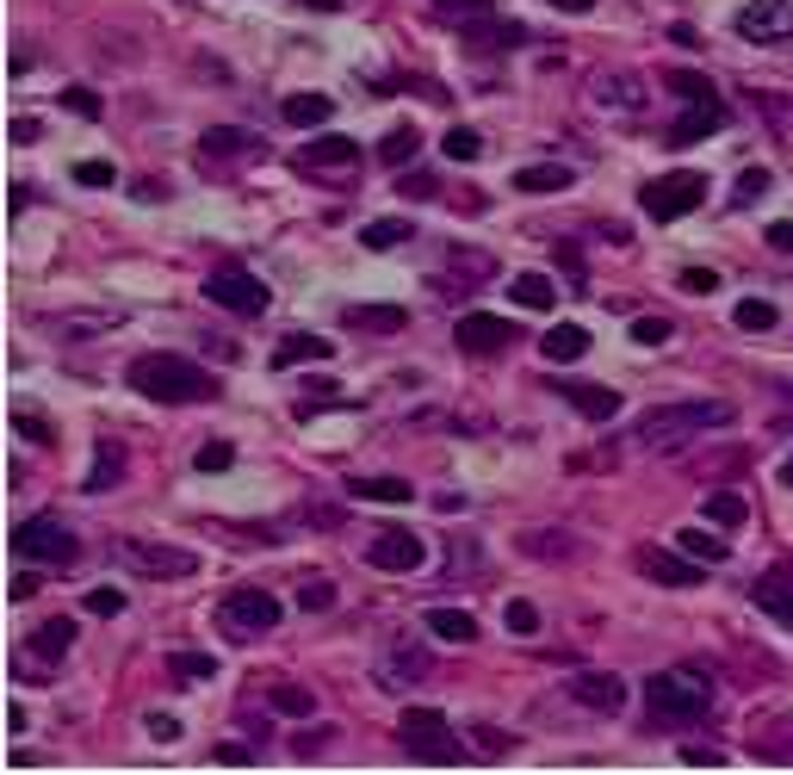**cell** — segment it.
Listing matches in <instances>:
<instances>
[{"label":"cell","instance_id":"35","mask_svg":"<svg viewBox=\"0 0 793 775\" xmlns=\"http://www.w3.org/2000/svg\"><path fill=\"white\" fill-rule=\"evenodd\" d=\"M731 323H738L744 335H762V329H775V323H781V311L769 299H744L738 311H731Z\"/></svg>","mask_w":793,"mask_h":775},{"label":"cell","instance_id":"14","mask_svg":"<svg viewBox=\"0 0 793 775\" xmlns=\"http://www.w3.org/2000/svg\"><path fill=\"white\" fill-rule=\"evenodd\" d=\"M483 280H490V254L452 249V254H447V273L435 280V292H440V299H466V292H478Z\"/></svg>","mask_w":793,"mask_h":775},{"label":"cell","instance_id":"54","mask_svg":"<svg viewBox=\"0 0 793 775\" xmlns=\"http://www.w3.org/2000/svg\"><path fill=\"white\" fill-rule=\"evenodd\" d=\"M440 13H452V19H466V13H490L497 0H435Z\"/></svg>","mask_w":793,"mask_h":775},{"label":"cell","instance_id":"52","mask_svg":"<svg viewBox=\"0 0 793 775\" xmlns=\"http://www.w3.org/2000/svg\"><path fill=\"white\" fill-rule=\"evenodd\" d=\"M595 100H620V106H633L638 87L633 81H620V75H607V81H595Z\"/></svg>","mask_w":793,"mask_h":775},{"label":"cell","instance_id":"39","mask_svg":"<svg viewBox=\"0 0 793 775\" xmlns=\"http://www.w3.org/2000/svg\"><path fill=\"white\" fill-rule=\"evenodd\" d=\"M471 44H528V25H514V19H502V25H466Z\"/></svg>","mask_w":793,"mask_h":775},{"label":"cell","instance_id":"60","mask_svg":"<svg viewBox=\"0 0 793 775\" xmlns=\"http://www.w3.org/2000/svg\"><path fill=\"white\" fill-rule=\"evenodd\" d=\"M478 744H483V751H509V739H502V732H490V726H478Z\"/></svg>","mask_w":793,"mask_h":775},{"label":"cell","instance_id":"20","mask_svg":"<svg viewBox=\"0 0 793 775\" xmlns=\"http://www.w3.org/2000/svg\"><path fill=\"white\" fill-rule=\"evenodd\" d=\"M719 125H726V106H719V100H713V106H700V100H695V106H688L682 118L669 125V137H664V143H669V149H688V143L713 137Z\"/></svg>","mask_w":793,"mask_h":775},{"label":"cell","instance_id":"10","mask_svg":"<svg viewBox=\"0 0 793 775\" xmlns=\"http://www.w3.org/2000/svg\"><path fill=\"white\" fill-rule=\"evenodd\" d=\"M731 32L744 38V44H787L793 38V7L787 0H750V7H738Z\"/></svg>","mask_w":793,"mask_h":775},{"label":"cell","instance_id":"61","mask_svg":"<svg viewBox=\"0 0 793 775\" xmlns=\"http://www.w3.org/2000/svg\"><path fill=\"white\" fill-rule=\"evenodd\" d=\"M545 7H559V13H589L595 0H545Z\"/></svg>","mask_w":793,"mask_h":775},{"label":"cell","instance_id":"22","mask_svg":"<svg viewBox=\"0 0 793 775\" xmlns=\"http://www.w3.org/2000/svg\"><path fill=\"white\" fill-rule=\"evenodd\" d=\"M540 354H545L552 366L583 360V354H589V329H583V323H552V329H545V342H540Z\"/></svg>","mask_w":793,"mask_h":775},{"label":"cell","instance_id":"32","mask_svg":"<svg viewBox=\"0 0 793 775\" xmlns=\"http://www.w3.org/2000/svg\"><path fill=\"white\" fill-rule=\"evenodd\" d=\"M700 515H707V522H719V527H744V522H750V503H744L738 491H713L707 503H700Z\"/></svg>","mask_w":793,"mask_h":775},{"label":"cell","instance_id":"58","mask_svg":"<svg viewBox=\"0 0 793 775\" xmlns=\"http://www.w3.org/2000/svg\"><path fill=\"white\" fill-rule=\"evenodd\" d=\"M218 763H254V744H218Z\"/></svg>","mask_w":793,"mask_h":775},{"label":"cell","instance_id":"56","mask_svg":"<svg viewBox=\"0 0 793 775\" xmlns=\"http://www.w3.org/2000/svg\"><path fill=\"white\" fill-rule=\"evenodd\" d=\"M769 249L793 254V223H787V218H781V223H769Z\"/></svg>","mask_w":793,"mask_h":775},{"label":"cell","instance_id":"57","mask_svg":"<svg viewBox=\"0 0 793 775\" xmlns=\"http://www.w3.org/2000/svg\"><path fill=\"white\" fill-rule=\"evenodd\" d=\"M69 106H75L81 118H100V100H94V94H81V87H69Z\"/></svg>","mask_w":793,"mask_h":775},{"label":"cell","instance_id":"24","mask_svg":"<svg viewBox=\"0 0 793 775\" xmlns=\"http://www.w3.org/2000/svg\"><path fill=\"white\" fill-rule=\"evenodd\" d=\"M428 633L435 639H447V646H471V639H478V620L466 615V608H428Z\"/></svg>","mask_w":793,"mask_h":775},{"label":"cell","instance_id":"13","mask_svg":"<svg viewBox=\"0 0 793 775\" xmlns=\"http://www.w3.org/2000/svg\"><path fill=\"white\" fill-rule=\"evenodd\" d=\"M509 323L502 317H490V311H466V317L452 323V342H459V348L466 354H502L509 348Z\"/></svg>","mask_w":793,"mask_h":775},{"label":"cell","instance_id":"3","mask_svg":"<svg viewBox=\"0 0 793 775\" xmlns=\"http://www.w3.org/2000/svg\"><path fill=\"white\" fill-rule=\"evenodd\" d=\"M707 708H713V682L700 677V670H664V677L645 682L651 726H688V720H700Z\"/></svg>","mask_w":793,"mask_h":775},{"label":"cell","instance_id":"62","mask_svg":"<svg viewBox=\"0 0 793 775\" xmlns=\"http://www.w3.org/2000/svg\"><path fill=\"white\" fill-rule=\"evenodd\" d=\"M781 484H793V453H787V465H781Z\"/></svg>","mask_w":793,"mask_h":775},{"label":"cell","instance_id":"25","mask_svg":"<svg viewBox=\"0 0 793 775\" xmlns=\"http://www.w3.org/2000/svg\"><path fill=\"white\" fill-rule=\"evenodd\" d=\"M328 354H335V342H328V335H285L280 348H273V366H304V360H328Z\"/></svg>","mask_w":793,"mask_h":775},{"label":"cell","instance_id":"21","mask_svg":"<svg viewBox=\"0 0 793 775\" xmlns=\"http://www.w3.org/2000/svg\"><path fill=\"white\" fill-rule=\"evenodd\" d=\"M559 391L571 397V404L589 416V422H614V416H620V391H614V385H576V379H559Z\"/></svg>","mask_w":793,"mask_h":775},{"label":"cell","instance_id":"47","mask_svg":"<svg viewBox=\"0 0 793 775\" xmlns=\"http://www.w3.org/2000/svg\"><path fill=\"white\" fill-rule=\"evenodd\" d=\"M633 342H638V348H664V342H669V323H664V317H638V323H633Z\"/></svg>","mask_w":793,"mask_h":775},{"label":"cell","instance_id":"50","mask_svg":"<svg viewBox=\"0 0 793 775\" xmlns=\"http://www.w3.org/2000/svg\"><path fill=\"white\" fill-rule=\"evenodd\" d=\"M75 180H81V187H112L118 168H112V161H75Z\"/></svg>","mask_w":793,"mask_h":775},{"label":"cell","instance_id":"28","mask_svg":"<svg viewBox=\"0 0 793 775\" xmlns=\"http://www.w3.org/2000/svg\"><path fill=\"white\" fill-rule=\"evenodd\" d=\"M280 112H285V125L304 130V125H328V118H335V100L328 94H292Z\"/></svg>","mask_w":793,"mask_h":775},{"label":"cell","instance_id":"42","mask_svg":"<svg viewBox=\"0 0 793 775\" xmlns=\"http://www.w3.org/2000/svg\"><path fill=\"white\" fill-rule=\"evenodd\" d=\"M298 608H304V615H323V608H335V584H328V577H311V584L298 589Z\"/></svg>","mask_w":793,"mask_h":775},{"label":"cell","instance_id":"17","mask_svg":"<svg viewBox=\"0 0 793 775\" xmlns=\"http://www.w3.org/2000/svg\"><path fill=\"white\" fill-rule=\"evenodd\" d=\"M638 565H645V577L664 589H695L700 584V558L688 553H664V546H651V553H638Z\"/></svg>","mask_w":793,"mask_h":775},{"label":"cell","instance_id":"51","mask_svg":"<svg viewBox=\"0 0 793 775\" xmlns=\"http://www.w3.org/2000/svg\"><path fill=\"white\" fill-rule=\"evenodd\" d=\"M397 192H409V199H435L440 180H435V175H421V168H409V175L397 180Z\"/></svg>","mask_w":793,"mask_h":775},{"label":"cell","instance_id":"16","mask_svg":"<svg viewBox=\"0 0 793 775\" xmlns=\"http://www.w3.org/2000/svg\"><path fill=\"white\" fill-rule=\"evenodd\" d=\"M242 156H254V161L267 156V143L254 137V130L218 125V130H205V137H199V161H242Z\"/></svg>","mask_w":793,"mask_h":775},{"label":"cell","instance_id":"37","mask_svg":"<svg viewBox=\"0 0 793 775\" xmlns=\"http://www.w3.org/2000/svg\"><path fill=\"white\" fill-rule=\"evenodd\" d=\"M682 553H688V558H700V565H726L731 546H726L719 534H700V527H688V534H682Z\"/></svg>","mask_w":793,"mask_h":775},{"label":"cell","instance_id":"45","mask_svg":"<svg viewBox=\"0 0 793 775\" xmlns=\"http://www.w3.org/2000/svg\"><path fill=\"white\" fill-rule=\"evenodd\" d=\"M509 633H521V639L540 633V608H533V601H521V596L509 601Z\"/></svg>","mask_w":793,"mask_h":775},{"label":"cell","instance_id":"15","mask_svg":"<svg viewBox=\"0 0 793 775\" xmlns=\"http://www.w3.org/2000/svg\"><path fill=\"white\" fill-rule=\"evenodd\" d=\"M571 695L583 701L589 713H620V708H626V682L607 677V670H576V677H571Z\"/></svg>","mask_w":793,"mask_h":775},{"label":"cell","instance_id":"48","mask_svg":"<svg viewBox=\"0 0 793 775\" xmlns=\"http://www.w3.org/2000/svg\"><path fill=\"white\" fill-rule=\"evenodd\" d=\"M87 615H125V589H87Z\"/></svg>","mask_w":793,"mask_h":775},{"label":"cell","instance_id":"26","mask_svg":"<svg viewBox=\"0 0 793 775\" xmlns=\"http://www.w3.org/2000/svg\"><path fill=\"white\" fill-rule=\"evenodd\" d=\"M509 299L521 304V311H552V304H559V285L545 280V273H514Z\"/></svg>","mask_w":793,"mask_h":775},{"label":"cell","instance_id":"49","mask_svg":"<svg viewBox=\"0 0 793 775\" xmlns=\"http://www.w3.org/2000/svg\"><path fill=\"white\" fill-rule=\"evenodd\" d=\"M13 428H19V434H25L32 447H50V422H44L38 410H19V416H13Z\"/></svg>","mask_w":793,"mask_h":775},{"label":"cell","instance_id":"34","mask_svg":"<svg viewBox=\"0 0 793 775\" xmlns=\"http://www.w3.org/2000/svg\"><path fill=\"white\" fill-rule=\"evenodd\" d=\"M168 677L174 682H211V677H218V658H211V651H174Z\"/></svg>","mask_w":793,"mask_h":775},{"label":"cell","instance_id":"38","mask_svg":"<svg viewBox=\"0 0 793 775\" xmlns=\"http://www.w3.org/2000/svg\"><path fill=\"white\" fill-rule=\"evenodd\" d=\"M273 708L292 713V720H311V713H316V695H311V689H298V682H273Z\"/></svg>","mask_w":793,"mask_h":775},{"label":"cell","instance_id":"44","mask_svg":"<svg viewBox=\"0 0 793 775\" xmlns=\"http://www.w3.org/2000/svg\"><path fill=\"white\" fill-rule=\"evenodd\" d=\"M669 87H676V94H682L688 106H695V100H700V106H713V100H719L707 75H669Z\"/></svg>","mask_w":793,"mask_h":775},{"label":"cell","instance_id":"18","mask_svg":"<svg viewBox=\"0 0 793 775\" xmlns=\"http://www.w3.org/2000/svg\"><path fill=\"white\" fill-rule=\"evenodd\" d=\"M428 677H435V658H428L416 639H397L385 658V682L390 689H416V682H428Z\"/></svg>","mask_w":793,"mask_h":775},{"label":"cell","instance_id":"7","mask_svg":"<svg viewBox=\"0 0 793 775\" xmlns=\"http://www.w3.org/2000/svg\"><path fill=\"white\" fill-rule=\"evenodd\" d=\"M218 627L230 639H261V633L280 627V601L267 596V589H230L223 608H218Z\"/></svg>","mask_w":793,"mask_h":775},{"label":"cell","instance_id":"46","mask_svg":"<svg viewBox=\"0 0 793 775\" xmlns=\"http://www.w3.org/2000/svg\"><path fill=\"white\" fill-rule=\"evenodd\" d=\"M676 285L695 292V299H707V292H719V273L713 268H682V273H676Z\"/></svg>","mask_w":793,"mask_h":775},{"label":"cell","instance_id":"27","mask_svg":"<svg viewBox=\"0 0 793 775\" xmlns=\"http://www.w3.org/2000/svg\"><path fill=\"white\" fill-rule=\"evenodd\" d=\"M25 646L38 651V658H69V646H75V620H44V627H32V639Z\"/></svg>","mask_w":793,"mask_h":775},{"label":"cell","instance_id":"6","mask_svg":"<svg viewBox=\"0 0 793 775\" xmlns=\"http://www.w3.org/2000/svg\"><path fill=\"white\" fill-rule=\"evenodd\" d=\"M118 558H125L131 570H143V577H161V584H180V577L199 570V553L168 546V540H118Z\"/></svg>","mask_w":793,"mask_h":775},{"label":"cell","instance_id":"9","mask_svg":"<svg viewBox=\"0 0 793 775\" xmlns=\"http://www.w3.org/2000/svg\"><path fill=\"white\" fill-rule=\"evenodd\" d=\"M700 199H707V175H664V180H651V187H645V211H651L657 223L688 218Z\"/></svg>","mask_w":793,"mask_h":775},{"label":"cell","instance_id":"31","mask_svg":"<svg viewBox=\"0 0 793 775\" xmlns=\"http://www.w3.org/2000/svg\"><path fill=\"white\" fill-rule=\"evenodd\" d=\"M409 237H416V223H409V218H373L366 230H359V242H366V249H378V254H385V249H404Z\"/></svg>","mask_w":793,"mask_h":775},{"label":"cell","instance_id":"43","mask_svg":"<svg viewBox=\"0 0 793 775\" xmlns=\"http://www.w3.org/2000/svg\"><path fill=\"white\" fill-rule=\"evenodd\" d=\"M478 156H483V137H478V130H466V125L447 130V161H478Z\"/></svg>","mask_w":793,"mask_h":775},{"label":"cell","instance_id":"8","mask_svg":"<svg viewBox=\"0 0 793 775\" xmlns=\"http://www.w3.org/2000/svg\"><path fill=\"white\" fill-rule=\"evenodd\" d=\"M205 299L218 304V311H236V317H261L267 304H273V292L249 268H218V273H205Z\"/></svg>","mask_w":793,"mask_h":775},{"label":"cell","instance_id":"5","mask_svg":"<svg viewBox=\"0 0 793 775\" xmlns=\"http://www.w3.org/2000/svg\"><path fill=\"white\" fill-rule=\"evenodd\" d=\"M13 553L25 558V565H75L81 540H75V527H63L56 515H32V522L13 527Z\"/></svg>","mask_w":793,"mask_h":775},{"label":"cell","instance_id":"55","mask_svg":"<svg viewBox=\"0 0 793 775\" xmlns=\"http://www.w3.org/2000/svg\"><path fill=\"white\" fill-rule=\"evenodd\" d=\"M682 763H695V769H719L726 757H719V751H707V744H688V751H682Z\"/></svg>","mask_w":793,"mask_h":775},{"label":"cell","instance_id":"36","mask_svg":"<svg viewBox=\"0 0 793 775\" xmlns=\"http://www.w3.org/2000/svg\"><path fill=\"white\" fill-rule=\"evenodd\" d=\"M416 149H421V130L397 125V130H390V137H385V143H378V161H385V168H404V161H409V156H416Z\"/></svg>","mask_w":793,"mask_h":775},{"label":"cell","instance_id":"4","mask_svg":"<svg viewBox=\"0 0 793 775\" xmlns=\"http://www.w3.org/2000/svg\"><path fill=\"white\" fill-rule=\"evenodd\" d=\"M397 739H404V751L416 763H459L466 757V744H459L452 720L447 713H435V708H409L404 720H397Z\"/></svg>","mask_w":793,"mask_h":775},{"label":"cell","instance_id":"40","mask_svg":"<svg viewBox=\"0 0 793 775\" xmlns=\"http://www.w3.org/2000/svg\"><path fill=\"white\" fill-rule=\"evenodd\" d=\"M236 465V447L230 441H205L199 453H192V472H230Z\"/></svg>","mask_w":793,"mask_h":775},{"label":"cell","instance_id":"30","mask_svg":"<svg viewBox=\"0 0 793 775\" xmlns=\"http://www.w3.org/2000/svg\"><path fill=\"white\" fill-rule=\"evenodd\" d=\"M354 496L359 503H409V478H390V472H378V478H354Z\"/></svg>","mask_w":793,"mask_h":775},{"label":"cell","instance_id":"23","mask_svg":"<svg viewBox=\"0 0 793 775\" xmlns=\"http://www.w3.org/2000/svg\"><path fill=\"white\" fill-rule=\"evenodd\" d=\"M409 323L404 304H347V329H366V335H397Z\"/></svg>","mask_w":793,"mask_h":775},{"label":"cell","instance_id":"41","mask_svg":"<svg viewBox=\"0 0 793 775\" xmlns=\"http://www.w3.org/2000/svg\"><path fill=\"white\" fill-rule=\"evenodd\" d=\"M762 192H769V168H744L738 187H731V206H757Z\"/></svg>","mask_w":793,"mask_h":775},{"label":"cell","instance_id":"29","mask_svg":"<svg viewBox=\"0 0 793 775\" xmlns=\"http://www.w3.org/2000/svg\"><path fill=\"white\" fill-rule=\"evenodd\" d=\"M571 168H564V161H533V168H521V175H514V187L521 192H564L571 187Z\"/></svg>","mask_w":793,"mask_h":775},{"label":"cell","instance_id":"19","mask_svg":"<svg viewBox=\"0 0 793 775\" xmlns=\"http://www.w3.org/2000/svg\"><path fill=\"white\" fill-rule=\"evenodd\" d=\"M750 601H757L762 615H775L781 627H793V570H762L757 584H750Z\"/></svg>","mask_w":793,"mask_h":775},{"label":"cell","instance_id":"11","mask_svg":"<svg viewBox=\"0 0 793 775\" xmlns=\"http://www.w3.org/2000/svg\"><path fill=\"white\" fill-rule=\"evenodd\" d=\"M298 175H335V168H359V149L354 137H342V130H323V137H311L304 149L292 156Z\"/></svg>","mask_w":793,"mask_h":775},{"label":"cell","instance_id":"2","mask_svg":"<svg viewBox=\"0 0 793 775\" xmlns=\"http://www.w3.org/2000/svg\"><path fill=\"white\" fill-rule=\"evenodd\" d=\"M131 391L149 397V404H205V397H218V379L187 354H137L131 360Z\"/></svg>","mask_w":793,"mask_h":775},{"label":"cell","instance_id":"53","mask_svg":"<svg viewBox=\"0 0 793 775\" xmlns=\"http://www.w3.org/2000/svg\"><path fill=\"white\" fill-rule=\"evenodd\" d=\"M143 726H149V739H161V744H174V739H180V720H174V713H149Z\"/></svg>","mask_w":793,"mask_h":775},{"label":"cell","instance_id":"59","mask_svg":"<svg viewBox=\"0 0 793 775\" xmlns=\"http://www.w3.org/2000/svg\"><path fill=\"white\" fill-rule=\"evenodd\" d=\"M7 130H13V143H38V118H13Z\"/></svg>","mask_w":793,"mask_h":775},{"label":"cell","instance_id":"33","mask_svg":"<svg viewBox=\"0 0 793 775\" xmlns=\"http://www.w3.org/2000/svg\"><path fill=\"white\" fill-rule=\"evenodd\" d=\"M118 478H125V447L118 441H100V453H94V472H87V491H112V484H118Z\"/></svg>","mask_w":793,"mask_h":775},{"label":"cell","instance_id":"12","mask_svg":"<svg viewBox=\"0 0 793 775\" xmlns=\"http://www.w3.org/2000/svg\"><path fill=\"white\" fill-rule=\"evenodd\" d=\"M366 558H373L378 570H397V577H409V570L428 565V546H421V534H409V527H385V534L366 546Z\"/></svg>","mask_w":793,"mask_h":775},{"label":"cell","instance_id":"1","mask_svg":"<svg viewBox=\"0 0 793 775\" xmlns=\"http://www.w3.org/2000/svg\"><path fill=\"white\" fill-rule=\"evenodd\" d=\"M726 422H731L726 397H688V404H657V410H645L633 428V441L645 447V453H676V447H688L695 434L726 428Z\"/></svg>","mask_w":793,"mask_h":775}]
</instances>
